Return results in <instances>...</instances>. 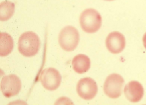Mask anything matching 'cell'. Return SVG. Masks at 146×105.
<instances>
[{
    "label": "cell",
    "instance_id": "obj_1",
    "mask_svg": "<svg viewBox=\"0 0 146 105\" xmlns=\"http://www.w3.org/2000/svg\"><path fill=\"white\" fill-rule=\"evenodd\" d=\"M41 43L36 33L31 31L25 32L19 39L18 49L23 56L31 57L39 52Z\"/></svg>",
    "mask_w": 146,
    "mask_h": 105
},
{
    "label": "cell",
    "instance_id": "obj_2",
    "mask_svg": "<svg viewBox=\"0 0 146 105\" xmlns=\"http://www.w3.org/2000/svg\"><path fill=\"white\" fill-rule=\"evenodd\" d=\"M79 23L83 31L90 34L95 33L102 27V16L95 9H86L80 15Z\"/></svg>",
    "mask_w": 146,
    "mask_h": 105
},
{
    "label": "cell",
    "instance_id": "obj_3",
    "mask_svg": "<svg viewBox=\"0 0 146 105\" xmlns=\"http://www.w3.org/2000/svg\"><path fill=\"white\" fill-rule=\"evenodd\" d=\"M59 44L66 52L76 49L79 42V33L77 29L73 26H66L61 29L59 34Z\"/></svg>",
    "mask_w": 146,
    "mask_h": 105
},
{
    "label": "cell",
    "instance_id": "obj_4",
    "mask_svg": "<svg viewBox=\"0 0 146 105\" xmlns=\"http://www.w3.org/2000/svg\"><path fill=\"white\" fill-rule=\"evenodd\" d=\"M124 79L120 74H112L108 76L104 84V92L111 98H117L122 94Z\"/></svg>",
    "mask_w": 146,
    "mask_h": 105
},
{
    "label": "cell",
    "instance_id": "obj_5",
    "mask_svg": "<svg viewBox=\"0 0 146 105\" xmlns=\"http://www.w3.org/2000/svg\"><path fill=\"white\" fill-rule=\"evenodd\" d=\"M40 79L45 89L52 91L60 87L62 81V76L57 69L48 68L42 71Z\"/></svg>",
    "mask_w": 146,
    "mask_h": 105
},
{
    "label": "cell",
    "instance_id": "obj_6",
    "mask_svg": "<svg viewBox=\"0 0 146 105\" xmlns=\"http://www.w3.org/2000/svg\"><path fill=\"white\" fill-rule=\"evenodd\" d=\"M21 88V82L15 74L5 76L1 81V90L7 98L15 96L19 94Z\"/></svg>",
    "mask_w": 146,
    "mask_h": 105
},
{
    "label": "cell",
    "instance_id": "obj_7",
    "mask_svg": "<svg viewBox=\"0 0 146 105\" xmlns=\"http://www.w3.org/2000/svg\"><path fill=\"white\" fill-rule=\"evenodd\" d=\"M76 92L79 97L83 99L91 100L98 93V86L96 81L92 78H83L78 82Z\"/></svg>",
    "mask_w": 146,
    "mask_h": 105
},
{
    "label": "cell",
    "instance_id": "obj_8",
    "mask_svg": "<svg viewBox=\"0 0 146 105\" xmlns=\"http://www.w3.org/2000/svg\"><path fill=\"white\" fill-rule=\"evenodd\" d=\"M106 47L112 54H117L123 52L125 47V38L122 33L115 31L110 33L106 38Z\"/></svg>",
    "mask_w": 146,
    "mask_h": 105
},
{
    "label": "cell",
    "instance_id": "obj_9",
    "mask_svg": "<svg viewBox=\"0 0 146 105\" xmlns=\"http://www.w3.org/2000/svg\"><path fill=\"white\" fill-rule=\"evenodd\" d=\"M124 94L129 102L136 103L143 98L144 88L139 82L131 81L124 88Z\"/></svg>",
    "mask_w": 146,
    "mask_h": 105
},
{
    "label": "cell",
    "instance_id": "obj_10",
    "mask_svg": "<svg viewBox=\"0 0 146 105\" xmlns=\"http://www.w3.org/2000/svg\"><path fill=\"white\" fill-rule=\"evenodd\" d=\"M72 68L77 74L86 73L90 68V60L85 54H78L73 59Z\"/></svg>",
    "mask_w": 146,
    "mask_h": 105
},
{
    "label": "cell",
    "instance_id": "obj_11",
    "mask_svg": "<svg viewBox=\"0 0 146 105\" xmlns=\"http://www.w3.org/2000/svg\"><path fill=\"white\" fill-rule=\"evenodd\" d=\"M13 49V41L12 37L7 33H0V55L6 57L12 52Z\"/></svg>",
    "mask_w": 146,
    "mask_h": 105
},
{
    "label": "cell",
    "instance_id": "obj_12",
    "mask_svg": "<svg viewBox=\"0 0 146 105\" xmlns=\"http://www.w3.org/2000/svg\"><path fill=\"white\" fill-rule=\"evenodd\" d=\"M15 12V5L9 1H4L0 4V19L2 21H7Z\"/></svg>",
    "mask_w": 146,
    "mask_h": 105
},
{
    "label": "cell",
    "instance_id": "obj_13",
    "mask_svg": "<svg viewBox=\"0 0 146 105\" xmlns=\"http://www.w3.org/2000/svg\"><path fill=\"white\" fill-rule=\"evenodd\" d=\"M143 45H144V47L146 49V33H145V35H143Z\"/></svg>",
    "mask_w": 146,
    "mask_h": 105
},
{
    "label": "cell",
    "instance_id": "obj_14",
    "mask_svg": "<svg viewBox=\"0 0 146 105\" xmlns=\"http://www.w3.org/2000/svg\"><path fill=\"white\" fill-rule=\"evenodd\" d=\"M105 1H114V0H105Z\"/></svg>",
    "mask_w": 146,
    "mask_h": 105
}]
</instances>
